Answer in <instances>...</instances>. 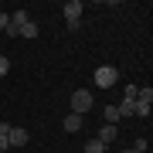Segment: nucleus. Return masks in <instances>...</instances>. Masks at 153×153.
Returning <instances> with one entry per match:
<instances>
[{
  "instance_id": "1",
  "label": "nucleus",
  "mask_w": 153,
  "mask_h": 153,
  "mask_svg": "<svg viewBox=\"0 0 153 153\" xmlns=\"http://www.w3.org/2000/svg\"><path fill=\"white\" fill-rule=\"evenodd\" d=\"M92 92L88 88H78V92H71V112H78V116H85L88 109H92Z\"/></svg>"
},
{
  "instance_id": "2",
  "label": "nucleus",
  "mask_w": 153,
  "mask_h": 153,
  "mask_svg": "<svg viewBox=\"0 0 153 153\" xmlns=\"http://www.w3.org/2000/svg\"><path fill=\"white\" fill-rule=\"evenodd\" d=\"M116 78H119V71H116L112 65H99V68H95V85H99V88H112Z\"/></svg>"
},
{
  "instance_id": "3",
  "label": "nucleus",
  "mask_w": 153,
  "mask_h": 153,
  "mask_svg": "<svg viewBox=\"0 0 153 153\" xmlns=\"http://www.w3.org/2000/svg\"><path fill=\"white\" fill-rule=\"evenodd\" d=\"M116 109H119V119H126V116H136V88H133V85L126 88V99L116 105Z\"/></svg>"
},
{
  "instance_id": "4",
  "label": "nucleus",
  "mask_w": 153,
  "mask_h": 153,
  "mask_svg": "<svg viewBox=\"0 0 153 153\" xmlns=\"http://www.w3.org/2000/svg\"><path fill=\"white\" fill-rule=\"evenodd\" d=\"M31 136H27V129H21V126H10V133H7V143L10 146H24Z\"/></svg>"
},
{
  "instance_id": "5",
  "label": "nucleus",
  "mask_w": 153,
  "mask_h": 153,
  "mask_svg": "<svg viewBox=\"0 0 153 153\" xmlns=\"http://www.w3.org/2000/svg\"><path fill=\"white\" fill-rule=\"evenodd\" d=\"M116 136H119V126H109V123H105L102 129H99V136H95V140L109 146V143H116Z\"/></svg>"
},
{
  "instance_id": "6",
  "label": "nucleus",
  "mask_w": 153,
  "mask_h": 153,
  "mask_svg": "<svg viewBox=\"0 0 153 153\" xmlns=\"http://www.w3.org/2000/svg\"><path fill=\"white\" fill-rule=\"evenodd\" d=\"M82 17V0H68L65 4V21H78Z\"/></svg>"
},
{
  "instance_id": "7",
  "label": "nucleus",
  "mask_w": 153,
  "mask_h": 153,
  "mask_svg": "<svg viewBox=\"0 0 153 153\" xmlns=\"http://www.w3.org/2000/svg\"><path fill=\"white\" fill-rule=\"evenodd\" d=\"M78 129H82V116H78V112H68L65 116V133H78Z\"/></svg>"
},
{
  "instance_id": "8",
  "label": "nucleus",
  "mask_w": 153,
  "mask_h": 153,
  "mask_svg": "<svg viewBox=\"0 0 153 153\" xmlns=\"http://www.w3.org/2000/svg\"><path fill=\"white\" fill-rule=\"evenodd\" d=\"M17 38H38V24H34V21H27L21 31H17Z\"/></svg>"
},
{
  "instance_id": "9",
  "label": "nucleus",
  "mask_w": 153,
  "mask_h": 153,
  "mask_svg": "<svg viewBox=\"0 0 153 153\" xmlns=\"http://www.w3.org/2000/svg\"><path fill=\"white\" fill-rule=\"evenodd\" d=\"M105 123H109V126L119 123V109H116V105H105Z\"/></svg>"
},
{
  "instance_id": "10",
  "label": "nucleus",
  "mask_w": 153,
  "mask_h": 153,
  "mask_svg": "<svg viewBox=\"0 0 153 153\" xmlns=\"http://www.w3.org/2000/svg\"><path fill=\"white\" fill-rule=\"evenodd\" d=\"M85 153H105V143H99V140H88V143H85Z\"/></svg>"
},
{
  "instance_id": "11",
  "label": "nucleus",
  "mask_w": 153,
  "mask_h": 153,
  "mask_svg": "<svg viewBox=\"0 0 153 153\" xmlns=\"http://www.w3.org/2000/svg\"><path fill=\"white\" fill-rule=\"evenodd\" d=\"M136 116H140V119H150V105H143V102H136Z\"/></svg>"
},
{
  "instance_id": "12",
  "label": "nucleus",
  "mask_w": 153,
  "mask_h": 153,
  "mask_svg": "<svg viewBox=\"0 0 153 153\" xmlns=\"http://www.w3.org/2000/svg\"><path fill=\"white\" fill-rule=\"evenodd\" d=\"M7 71H10V61H7L4 55H0V75H7Z\"/></svg>"
},
{
  "instance_id": "13",
  "label": "nucleus",
  "mask_w": 153,
  "mask_h": 153,
  "mask_svg": "<svg viewBox=\"0 0 153 153\" xmlns=\"http://www.w3.org/2000/svg\"><path fill=\"white\" fill-rule=\"evenodd\" d=\"M146 146H150L146 140H136V146H133V150H136V153H146Z\"/></svg>"
},
{
  "instance_id": "14",
  "label": "nucleus",
  "mask_w": 153,
  "mask_h": 153,
  "mask_svg": "<svg viewBox=\"0 0 153 153\" xmlns=\"http://www.w3.org/2000/svg\"><path fill=\"white\" fill-rule=\"evenodd\" d=\"M7 24H10V17H7L4 10H0V31H7Z\"/></svg>"
},
{
  "instance_id": "15",
  "label": "nucleus",
  "mask_w": 153,
  "mask_h": 153,
  "mask_svg": "<svg viewBox=\"0 0 153 153\" xmlns=\"http://www.w3.org/2000/svg\"><path fill=\"white\" fill-rule=\"evenodd\" d=\"M10 150V143H7V136H0V153H7Z\"/></svg>"
},
{
  "instance_id": "16",
  "label": "nucleus",
  "mask_w": 153,
  "mask_h": 153,
  "mask_svg": "<svg viewBox=\"0 0 153 153\" xmlns=\"http://www.w3.org/2000/svg\"><path fill=\"white\" fill-rule=\"evenodd\" d=\"M10 133V123H0V136H7Z\"/></svg>"
},
{
  "instance_id": "17",
  "label": "nucleus",
  "mask_w": 153,
  "mask_h": 153,
  "mask_svg": "<svg viewBox=\"0 0 153 153\" xmlns=\"http://www.w3.org/2000/svg\"><path fill=\"white\" fill-rule=\"evenodd\" d=\"M123 153H136V150H133V146H129V150H123Z\"/></svg>"
}]
</instances>
